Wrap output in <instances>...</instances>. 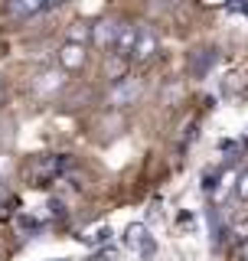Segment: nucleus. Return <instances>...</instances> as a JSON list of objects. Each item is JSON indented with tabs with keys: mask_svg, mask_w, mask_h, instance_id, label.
Instances as JSON below:
<instances>
[{
	"mask_svg": "<svg viewBox=\"0 0 248 261\" xmlns=\"http://www.w3.org/2000/svg\"><path fill=\"white\" fill-rule=\"evenodd\" d=\"M7 10H10L13 16H33V13L46 10V0H10Z\"/></svg>",
	"mask_w": 248,
	"mask_h": 261,
	"instance_id": "obj_8",
	"label": "nucleus"
},
{
	"mask_svg": "<svg viewBox=\"0 0 248 261\" xmlns=\"http://www.w3.org/2000/svg\"><path fill=\"white\" fill-rule=\"evenodd\" d=\"M124 245H131L137 255H154V251H157V245H154V239H151V232H147L144 225H131L128 232H124Z\"/></svg>",
	"mask_w": 248,
	"mask_h": 261,
	"instance_id": "obj_6",
	"label": "nucleus"
},
{
	"mask_svg": "<svg viewBox=\"0 0 248 261\" xmlns=\"http://www.w3.org/2000/svg\"><path fill=\"white\" fill-rule=\"evenodd\" d=\"M0 98H4V85H0Z\"/></svg>",
	"mask_w": 248,
	"mask_h": 261,
	"instance_id": "obj_17",
	"label": "nucleus"
},
{
	"mask_svg": "<svg viewBox=\"0 0 248 261\" xmlns=\"http://www.w3.org/2000/svg\"><path fill=\"white\" fill-rule=\"evenodd\" d=\"M219 62V49H212V46H206V49H193L189 53V59H186V72L193 79H206L209 75V69Z\"/></svg>",
	"mask_w": 248,
	"mask_h": 261,
	"instance_id": "obj_3",
	"label": "nucleus"
},
{
	"mask_svg": "<svg viewBox=\"0 0 248 261\" xmlns=\"http://www.w3.org/2000/svg\"><path fill=\"white\" fill-rule=\"evenodd\" d=\"M134 43H137V27H131V23H118V39H114V49L108 56L131 59V56H134Z\"/></svg>",
	"mask_w": 248,
	"mask_h": 261,
	"instance_id": "obj_5",
	"label": "nucleus"
},
{
	"mask_svg": "<svg viewBox=\"0 0 248 261\" xmlns=\"http://www.w3.org/2000/svg\"><path fill=\"white\" fill-rule=\"evenodd\" d=\"M238 199L248 202V173H242V179H238Z\"/></svg>",
	"mask_w": 248,
	"mask_h": 261,
	"instance_id": "obj_12",
	"label": "nucleus"
},
{
	"mask_svg": "<svg viewBox=\"0 0 248 261\" xmlns=\"http://www.w3.org/2000/svg\"><path fill=\"white\" fill-rule=\"evenodd\" d=\"M4 199H7V186L0 183V202H4Z\"/></svg>",
	"mask_w": 248,
	"mask_h": 261,
	"instance_id": "obj_16",
	"label": "nucleus"
},
{
	"mask_svg": "<svg viewBox=\"0 0 248 261\" xmlns=\"http://www.w3.org/2000/svg\"><path fill=\"white\" fill-rule=\"evenodd\" d=\"M229 10H235V13H245V16H248V0H229Z\"/></svg>",
	"mask_w": 248,
	"mask_h": 261,
	"instance_id": "obj_11",
	"label": "nucleus"
},
{
	"mask_svg": "<svg viewBox=\"0 0 248 261\" xmlns=\"http://www.w3.org/2000/svg\"><path fill=\"white\" fill-rule=\"evenodd\" d=\"M232 232H235V239H238V242H242V239H248V219H245V222H238V225L232 228Z\"/></svg>",
	"mask_w": 248,
	"mask_h": 261,
	"instance_id": "obj_13",
	"label": "nucleus"
},
{
	"mask_svg": "<svg viewBox=\"0 0 248 261\" xmlns=\"http://www.w3.org/2000/svg\"><path fill=\"white\" fill-rule=\"evenodd\" d=\"M59 4H65V0H46V10H53V7H59Z\"/></svg>",
	"mask_w": 248,
	"mask_h": 261,
	"instance_id": "obj_14",
	"label": "nucleus"
},
{
	"mask_svg": "<svg viewBox=\"0 0 248 261\" xmlns=\"http://www.w3.org/2000/svg\"><path fill=\"white\" fill-rule=\"evenodd\" d=\"M16 225H20V228H23V232H36V228H39V225H36V222H33V219H30V216H20V219H16Z\"/></svg>",
	"mask_w": 248,
	"mask_h": 261,
	"instance_id": "obj_10",
	"label": "nucleus"
},
{
	"mask_svg": "<svg viewBox=\"0 0 248 261\" xmlns=\"http://www.w3.org/2000/svg\"><path fill=\"white\" fill-rule=\"evenodd\" d=\"M82 62H85V53H82V46H79V43L62 46V65H65V69H79Z\"/></svg>",
	"mask_w": 248,
	"mask_h": 261,
	"instance_id": "obj_9",
	"label": "nucleus"
},
{
	"mask_svg": "<svg viewBox=\"0 0 248 261\" xmlns=\"http://www.w3.org/2000/svg\"><path fill=\"white\" fill-rule=\"evenodd\" d=\"M114 39H118V23L102 20V23H95V27H92V43H95L98 49L111 53V49H114Z\"/></svg>",
	"mask_w": 248,
	"mask_h": 261,
	"instance_id": "obj_7",
	"label": "nucleus"
},
{
	"mask_svg": "<svg viewBox=\"0 0 248 261\" xmlns=\"http://www.w3.org/2000/svg\"><path fill=\"white\" fill-rule=\"evenodd\" d=\"M4 170H7V157H4V153H0V173H4Z\"/></svg>",
	"mask_w": 248,
	"mask_h": 261,
	"instance_id": "obj_15",
	"label": "nucleus"
},
{
	"mask_svg": "<svg viewBox=\"0 0 248 261\" xmlns=\"http://www.w3.org/2000/svg\"><path fill=\"white\" fill-rule=\"evenodd\" d=\"M72 170V157H65V153H39V157H33L27 163V183L30 186H49L56 183L59 176H65Z\"/></svg>",
	"mask_w": 248,
	"mask_h": 261,
	"instance_id": "obj_1",
	"label": "nucleus"
},
{
	"mask_svg": "<svg viewBox=\"0 0 248 261\" xmlns=\"http://www.w3.org/2000/svg\"><path fill=\"white\" fill-rule=\"evenodd\" d=\"M140 95H144V82L137 75H121L108 88V105L111 108H131V105L140 101Z\"/></svg>",
	"mask_w": 248,
	"mask_h": 261,
	"instance_id": "obj_2",
	"label": "nucleus"
},
{
	"mask_svg": "<svg viewBox=\"0 0 248 261\" xmlns=\"http://www.w3.org/2000/svg\"><path fill=\"white\" fill-rule=\"evenodd\" d=\"M157 53H160V39H157V33L151 27H137V43H134V56H131V59H134V62H151Z\"/></svg>",
	"mask_w": 248,
	"mask_h": 261,
	"instance_id": "obj_4",
	"label": "nucleus"
}]
</instances>
